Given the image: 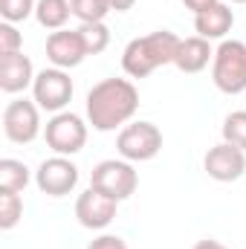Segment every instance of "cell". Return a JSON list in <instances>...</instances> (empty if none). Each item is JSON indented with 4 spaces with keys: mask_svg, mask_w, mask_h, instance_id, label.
Segmentation results:
<instances>
[{
    "mask_svg": "<svg viewBox=\"0 0 246 249\" xmlns=\"http://www.w3.org/2000/svg\"><path fill=\"white\" fill-rule=\"evenodd\" d=\"M38 0H0V18L9 23H20L29 15H35Z\"/></svg>",
    "mask_w": 246,
    "mask_h": 249,
    "instance_id": "obj_22",
    "label": "cell"
},
{
    "mask_svg": "<svg viewBox=\"0 0 246 249\" xmlns=\"http://www.w3.org/2000/svg\"><path fill=\"white\" fill-rule=\"evenodd\" d=\"M35 186L47 197H64L78 186V165L70 157H50L35 171Z\"/></svg>",
    "mask_w": 246,
    "mask_h": 249,
    "instance_id": "obj_10",
    "label": "cell"
},
{
    "mask_svg": "<svg viewBox=\"0 0 246 249\" xmlns=\"http://www.w3.org/2000/svg\"><path fill=\"white\" fill-rule=\"evenodd\" d=\"M139 110V90L130 78H102L87 93V122L93 130L110 133L124 127Z\"/></svg>",
    "mask_w": 246,
    "mask_h": 249,
    "instance_id": "obj_1",
    "label": "cell"
},
{
    "mask_svg": "<svg viewBox=\"0 0 246 249\" xmlns=\"http://www.w3.org/2000/svg\"><path fill=\"white\" fill-rule=\"evenodd\" d=\"M3 133L15 145H29L41 133V107L29 99H15L3 107Z\"/></svg>",
    "mask_w": 246,
    "mask_h": 249,
    "instance_id": "obj_8",
    "label": "cell"
},
{
    "mask_svg": "<svg viewBox=\"0 0 246 249\" xmlns=\"http://www.w3.org/2000/svg\"><path fill=\"white\" fill-rule=\"evenodd\" d=\"M177 47H180V38L168 29H157L151 35L133 38L122 53V70L130 78H148L154 70L174 64Z\"/></svg>",
    "mask_w": 246,
    "mask_h": 249,
    "instance_id": "obj_2",
    "label": "cell"
},
{
    "mask_svg": "<svg viewBox=\"0 0 246 249\" xmlns=\"http://www.w3.org/2000/svg\"><path fill=\"white\" fill-rule=\"evenodd\" d=\"M44 139L58 157H72L87 145V122L72 110L53 113V119L44 127Z\"/></svg>",
    "mask_w": 246,
    "mask_h": 249,
    "instance_id": "obj_5",
    "label": "cell"
},
{
    "mask_svg": "<svg viewBox=\"0 0 246 249\" xmlns=\"http://www.w3.org/2000/svg\"><path fill=\"white\" fill-rule=\"evenodd\" d=\"M203 168L217 183H235L246 174V151L229 145V142H220V145L209 148V154L203 157Z\"/></svg>",
    "mask_w": 246,
    "mask_h": 249,
    "instance_id": "obj_11",
    "label": "cell"
},
{
    "mask_svg": "<svg viewBox=\"0 0 246 249\" xmlns=\"http://www.w3.org/2000/svg\"><path fill=\"white\" fill-rule=\"evenodd\" d=\"M15 53H23V35L18 32L15 23L3 20L0 23V58L3 55H15Z\"/></svg>",
    "mask_w": 246,
    "mask_h": 249,
    "instance_id": "obj_23",
    "label": "cell"
},
{
    "mask_svg": "<svg viewBox=\"0 0 246 249\" xmlns=\"http://www.w3.org/2000/svg\"><path fill=\"white\" fill-rule=\"evenodd\" d=\"M72 78L67 75V70L58 67H50V70H41L32 81V102L41 107V110H50V113H61L64 107L72 102Z\"/></svg>",
    "mask_w": 246,
    "mask_h": 249,
    "instance_id": "obj_6",
    "label": "cell"
},
{
    "mask_svg": "<svg viewBox=\"0 0 246 249\" xmlns=\"http://www.w3.org/2000/svg\"><path fill=\"white\" fill-rule=\"evenodd\" d=\"M194 249H229V247H223L220 241H211V238H206V241H197V244H194Z\"/></svg>",
    "mask_w": 246,
    "mask_h": 249,
    "instance_id": "obj_26",
    "label": "cell"
},
{
    "mask_svg": "<svg viewBox=\"0 0 246 249\" xmlns=\"http://www.w3.org/2000/svg\"><path fill=\"white\" fill-rule=\"evenodd\" d=\"M70 6H72V18H78L81 23H102L113 12L110 0H70Z\"/></svg>",
    "mask_w": 246,
    "mask_h": 249,
    "instance_id": "obj_18",
    "label": "cell"
},
{
    "mask_svg": "<svg viewBox=\"0 0 246 249\" xmlns=\"http://www.w3.org/2000/svg\"><path fill=\"white\" fill-rule=\"evenodd\" d=\"M232 26H235V12L229 3H214L211 9L194 15V29L206 41H226Z\"/></svg>",
    "mask_w": 246,
    "mask_h": 249,
    "instance_id": "obj_14",
    "label": "cell"
},
{
    "mask_svg": "<svg viewBox=\"0 0 246 249\" xmlns=\"http://www.w3.org/2000/svg\"><path fill=\"white\" fill-rule=\"evenodd\" d=\"M116 212H119V200L93 186L81 191L75 200V217L84 229H107L116 220Z\"/></svg>",
    "mask_w": 246,
    "mask_h": 249,
    "instance_id": "obj_9",
    "label": "cell"
},
{
    "mask_svg": "<svg viewBox=\"0 0 246 249\" xmlns=\"http://www.w3.org/2000/svg\"><path fill=\"white\" fill-rule=\"evenodd\" d=\"M78 32H81V38H84L87 55H99V53H105L107 44H110V29H107L105 20H102V23H81Z\"/></svg>",
    "mask_w": 246,
    "mask_h": 249,
    "instance_id": "obj_19",
    "label": "cell"
},
{
    "mask_svg": "<svg viewBox=\"0 0 246 249\" xmlns=\"http://www.w3.org/2000/svg\"><path fill=\"white\" fill-rule=\"evenodd\" d=\"M209 61H214V50L206 38L194 35V38H180V47H177V55H174V67L185 72V75H194V72H203Z\"/></svg>",
    "mask_w": 246,
    "mask_h": 249,
    "instance_id": "obj_15",
    "label": "cell"
},
{
    "mask_svg": "<svg viewBox=\"0 0 246 249\" xmlns=\"http://www.w3.org/2000/svg\"><path fill=\"white\" fill-rule=\"evenodd\" d=\"M87 249H127V244H124L119 235H102V238H96Z\"/></svg>",
    "mask_w": 246,
    "mask_h": 249,
    "instance_id": "obj_24",
    "label": "cell"
},
{
    "mask_svg": "<svg viewBox=\"0 0 246 249\" xmlns=\"http://www.w3.org/2000/svg\"><path fill=\"white\" fill-rule=\"evenodd\" d=\"M133 3H136V0H110L113 12H130V9H133Z\"/></svg>",
    "mask_w": 246,
    "mask_h": 249,
    "instance_id": "obj_27",
    "label": "cell"
},
{
    "mask_svg": "<svg viewBox=\"0 0 246 249\" xmlns=\"http://www.w3.org/2000/svg\"><path fill=\"white\" fill-rule=\"evenodd\" d=\"M47 58L58 70H72L87 58V47L78 29H58L47 38Z\"/></svg>",
    "mask_w": 246,
    "mask_h": 249,
    "instance_id": "obj_12",
    "label": "cell"
},
{
    "mask_svg": "<svg viewBox=\"0 0 246 249\" xmlns=\"http://www.w3.org/2000/svg\"><path fill=\"white\" fill-rule=\"evenodd\" d=\"M211 81L220 93L238 96L246 90V44L244 41H220L211 61Z\"/></svg>",
    "mask_w": 246,
    "mask_h": 249,
    "instance_id": "obj_3",
    "label": "cell"
},
{
    "mask_svg": "<svg viewBox=\"0 0 246 249\" xmlns=\"http://www.w3.org/2000/svg\"><path fill=\"white\" fill-rule=\"evenodd\" d=\"M35 67L29 61V55L23 53H15V55H3L0 58V90L15 96V93H23L26 87H32L35 81Z\"/></svg>",
    "mask_w": 246,
    "mask_h": 249,
    "instance_id": "obj_13",
    "label": "cell"
},
{
    "mask_svg": "<svg viewBox=\"0 0 246 249\" xmlns=\"http://www.w3.org/2000/svg\"><path fill=\"white\" fill-rule=\"evenodd\" d=\"M214 3H220V0H183V6H185V9H191L194 15H200V12L211 9Z\"/></svg>",
    "mask_w": 246,
    "mask_h": 249,
    "instance_id": "obj_25",
    "label": "cell"
},
{
    "mask_svg": "<svg viewBox=\"0 0 246 249\" xmlns=\"http://www.w3.org/2000/svg\"><path fill=\"white\" fill-rule=\"evenodd\" d=\"M90 186L110 194V197H116L122 203L136 191L139 174H136L133 162H127V160H102L93 168V174H90Z\"/></svg>",
    "mask_w": 246,
    "mask_h": 249,
    "instance_id": "obj_7",
    "label": "cell"
},
{
    "mask_svg": "<svg viewBox=\"0 0 246 249\" xmlns=\"http://www.w3.org/2000/svg\"><path fill=\"white\" fill-rule=\"evenodd\" d=\"M70 15H72L70 0H38V6H35V20L44 29H53V32L67 26Z\"/></svg>",
    "mask_w": 246,
    "mask_h": 249,
    "instance_id": "obj_16",
    "label": "cell"
},
{
    "mask_svg": "<svg viewBox=\"0 0 246 249\" xmlns=\"http://www.w3.org/2000/svg\"><path fill=\"white\" fill-rule=\"evenodd\" d=\"M116 151L127 162H148L162 151V130L154 122H127L116 136Z\"/></svg>",
    "mask_w": 246,
    "mask_h": 249,
    "instance_id": "obj_4",
    "label": "cell"
},
{
    "mask_svg": "<svg viewBox=\"0 0 246 249\" xmlns=\"http://www.w3.org/2000/svg\"><path fill=\"white\" fill-rule=\"evenodd\" d=\"M220 133H223V142H229V145H235V148L246 151V110H235V113H229V116L223 119Z\"/></svg>",
    "mask_w": 246,
    "mask_h": 249,
    "instance_id": "obj_21",
    "label": "cell"
},
{
    "mask_svg": "<svg viewBox=\"0 0 246 249\" xmlns=\"http://www.w3.org/2000/svg\"><path fill=\"white\" fill-rule=\"evenodd\" d=\"M229 3H246V0H229Z\"/></svg>",
    "mask_w": 246,
    "mask_h": 249,
    "instance_id": "obj_28",
    "label": "cell"
},
{
    "mask_svg": "<svg viewBox=\"0 0 246 249\" xmlns=\"http://www.w3.org/2000/svg\"><path fill=\"white\" fill-rule=\"evenodd\" d=\"M29 186V168L20 160H0V191H15L20 194L23 188Z\"/></svg>",
    "mask_w": 246,
    "mask_h": 249,
    "instance_id": "obj_17",
    "label": "cell"
},
{
    "mask_svg": "<svg viewBox=\"0 0 246 249\" xmlns=\"http://www.w3.org/2000/svg\"><path fill=\"white\" fill-rule=\"evenodd\" d=\"M23 217V200L15 191H0V229L9 232Z\"/></svg>",
    "mask_w": 246,
    "mask_h": 249,
    "instance_id": "obj_20",
    "label": "cell"
}]
</instances>
